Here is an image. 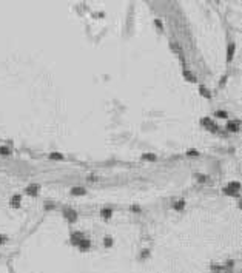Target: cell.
<instances>
[{
    "label": "cell",
    "mask_w": 242,
    "mask_h": 273,
    "mask_svg": "<svg viewBox=\"0 0 242 273\" xmlns=\"http://www.w3.org/2000/svg\"><path fill=\"white\" fill-rule=\"evenodd\" d=\"M233 53H234V43H230L228 45V50H227V59L228 60L233 59Z\"/></svg>",
    "instance_id": "obj_9"
},
{
    "label": "cell",
    "mask_w": 242,
    "mask_h": 273,
    "mask_svg": "<svg viewBox=\"0 0 242 273\" xmlns=\"http://www.w3.org/2000/svg\"><path fill=\"white\" fill-rule=\"evenodd\" d=\"M71 194H74V196L85 194V188H82V187H74V188L71 190Z\"/></svg>",
    "instance_id": "obj_8"
},
{
    "label": "cell",
    "mask_w": 242,
    "mask_h": 273,
    "mask_svg": "<svg viewBox=\"0 0 242 273\" xmlns=\"http://www.w3.org/2000/svg\"><path fill=\"white\" fill-rule=\"evenodd\" d=\"M63 213H65V218H68L70 222H74V221L77 219V213H76L74 210H71V208H70V210H65Z\"/></svg>",
    "instance_id": "obj_2"
},
{
    "label": "cell",
    "mask_w": 242,
    "mask_h": 273,
    "mask_svg": "<svg viewBox=\"0 0 242 273\" xmlns=\"http://www.w3.org/2000/svg\"><path fill=\"white\" fill-rule=\"evenodd\" d=\"M26 193L28 194H32V196H36L39 193V185H29L28 188H26Z\"/></svg>",
    "instance_id": "obj_7"
},
{
    "label": "cell",
    "mask_w": 242,
    "mask_h": 273,
    "mask_svg": "<svg viewBox=\"0 0 242 273\" xmlns=\"http://www.w3.org/2000/svg\"><path fill=\"white\" fill-rule=\"evenodd\" d=\"M184 77H187V80L188 82H196V76H194V74H191L190 71H184Z\"/></svg>",
    "instance_id": "obj_10"
},
{
    "label": "cell",
    "mask_w": 242,
    "mask_h": 273,
    "mask_svg": "<svg viewBox=\"0 0 242 273\" xmlns=\"http://www.w3.org/2000/svg\"><path fill=\"white\" fill-rule=\"evenodd\" d=\"M82 239H83V233H82V231H74V233L71 235V242L73 244H79Z\"/></svg>",
    "instance_id": "obj_3"
},
{
    "label": "cell",
    "mask_w": 242,
    "mask_h": 273,
    "mask_svg": "<svg viewBox=\"0 0 242 273\" xmlns=\"http://www.w3.org/2000/svg\"><path fill=\"white\" fill-rule=\"evenodd\" d=\"M100 216H102L103 219H110V218L113 216V210L111 208H102V210H100Z\"/></svg>",
    "instance_id": "obj_6"
},
{
    "label": "cell",
    "mask_w": 242,
    "mask_h": 273,
    "mask_svg": "<svg viewBox=\"0 0 242 273\" xmlns=\"http://www.w3.org/2000/svg\"><path fill=\"white\" fill-rule=\"evenodd\" d=\"M77 245H79V249L82 250V251H86V250L91 247V242H90V239H85V238H83V239L80 241Z\"/></svg>",
    "instance_id": "obj_4"
},
{
    "label": "cell",
    "mask_w": 242,
    "mask_h": 273,
    "mask_svg": "<svg viewBox=\"0 0 242 273\" xmlns=\"http://www.w3.org/2000/svg\"><path fill=\"white\" fill-rule=\"evenodd\" d=\"M197 181H199V182H205V181H207V176L199 174V176H197Z\"/></svg>",
    "instance_id": "obj_21"
},
{
    "label": "cell",
    "mask_w": 242,
    "mask_h": 273,
    "mask_svg": "<svg viewBox=\"0 0 242 273\" xmlns=\"http://www.w3.org/2000/svg\"><path fill=\"white\" fill-rule=\"evenodd\" d=\"M50 158H51V159H63V156H62V154H59V153H51V154H50Z\"/></svg>",
    "instance_id": "obj_18"
},
{
    "label": "cell",
    "mask_w": 242,
    "mask_h": 273,
    "mask_svg": "<svg viewBox=\"0 0 242 273\" xmlns=\"http://www.w3.org/2000/svg\"><path fill=\"white\" fill-rule=\"evenodd\" d=\"M224 193H225V194H231V196H238V194H239V192H233V190H230L228 187L224 188Z\"/></svg>",
    "instance_id": "obj_16"
},
{
    "label": "cell",
    "mask_w": 242,
    "mask_h": 273,
    "mask_svg": "<svg viewBox=\"0 0 242 273\" xmlns=\"http://www.w3.org/2000/svg\"><path fill=\"white\" fill-rule=\"evenodd\" d=\"M227 130H228V131H233V133L239 131V122L238 120H230L227 124Z\"/></svg>",
    "instance_id": "obj_1"
},
{
    "label": "cell",
    "mask_w": 242,
    "mask_h": 273,
    "mask_svg": "<svg viewBox=\"0 0 242 273\" xmlns=\"http://www.w3.org/2000/svg\"><path fill=\"white\" fill-rule=\"evenodd\" d=\"M187 154H188V156H197L199 153L196 151V150H188V153H187Z\"/></svg>",
    "instance_id": "obj_20"
},
{
    "label": "cell",
    "mask_w": 242,
    "mask_h": 273,
    "mask_svg": "<svg viewBox=\"0 0 242 273\" xmlns=\"http://www.w3.org/2000/svg\"><path fill=\"white\" fill-rule=\"evenodd\" d=\"M0 154H2V156H9L11 154V150L6 147V145H2V147H0Z\"/></svg>",
    "instance_id": "obj_12"
},
{
    "label": "cell",
    "mask_w": 242,
    "mask_h": 273,
    "mask_svg": "<svg viewBox=\"0 0 242 273\" xmlns=\"http://www.w3.org/2000/svg\"><path fill=\"white\" fill-rule=\"evenodd\" d=\"M142 159H145V161H151V162H154L157 159V156L156 154H151V153H146V154H142Z\"/></svg>",
    "instance_id": "obj_11"
},
{
    "label": "cell",
    "mask_w": 242,
    "mask_h": 273,
    "mask_svg": "<svg viewBox=\"0 0 242 273\" xmlns=\"http://www.w3.org/2000/svg\"><path fill=\"white\" fill-rule=\"evenodd\" d=\"M103 245H105V247H111V245H113V239H111L110 236L103 239Z\"/></svg>",
    "instance_id": "obj_17"
},
{
    "label": "cell",
    "mask_w": 242,
    "mask_h": 273,
    "mask_svg": "<svg viewBox=\"0 0 242 273\" xmlns=\"http://www.w3.org/2000/svg\"><path fill=\"white\" fill-rule=\"evenodd\" d=\"M154 23H156V25L159 26V28H160V30H164V26H162V22H160V20H159V19H156V20H154Z\"/></svg>",
    "instance_id": "obj_22"
},
{
    "label": "cell",
    "mask_w": 242,
    "mask_h": 273,
    "mask_svg": "<svg viewBox=\"0 0 242 273\" xmlns=\"http://www.w3.org/2000/svg\"><path fill=\"white\" fill-rule=\"evenodd\" d=\"M2 242H5V238H3L2 235H0V244H2Z\"/></svg>",
    "instance_id": "obj_23"
},
{
    "label": "cell",
    "mask_w": 242,
    "mask_h": 273,
    "mask_svg": "<svg viewBox=\"0 0 242 273\" xmlns=\"http://www.w3.org/2000/svg\"><path fill=\"white\" fill-rule=\"evenodd\" d=\"M184 205H185V202H184L182 199H180V201H177L176 204H174V210H177V211H179V210H182V208H184Z\"/></svg>",
    "instance_id": "obj_15"
},
{
    "label": "cell",
    "mask_w": 242,
    "mask_h": 273,
    "mask_svg": "<svg viewBox=\"0 0 242 273\" xmlns=\"http://www.w3.org/2000/svg\"><path fill=\"white\" fill-rule=\"evenodd\" d=\"M199 91H200V94H202V96H205L207 99H210V97H211V94L208 93V90H207L205 86H200V88H199Z\"/></svg>",
    "instance_id": "obj_14"
},
{
    "label": "cell",
    "mask_w": 242,
    "mask_h": 273,
    "mask_svg": "<svg viewBox=\"0 0 242 273\" xmlns=\"http://www.w3.org/2000/svg\"><path fill=\"white\" fill-rule=\"evenodd\" d=\"M20 202H22V196L20 194H14L11 197V205L14 207V208H19L20 207Z\"/></svg>",
    "instance_id": "obj_5"
},
{
    "label": "cell",
    "mask_w": 242,
    "mask_h": 273,
    "mask_svg": "<svg viewBox=\"0 0 242 273\" xmlns=\"http://www.w3.org/2000/svg\"><path fill=\"white\" fill-rule=\"evenodd\" d=\"M214 116H218V117H222V119H224V117H227L228 114H227L225 111H216V113H214Z\"/></svg>",
    "instance_id": "obj_19"
},
{
    "label": "cell",
    "mask_w": 242,
    "mask_h": 273,
    "mask_svg": "<svg viewBox=\"0 0 242 273\" xmlns=\"http://www.w3.org/2000/svg\"><path fill=\"white\" fill-rule=\"evenodd\" d=\"M228 188L233 190V192H238V190H241V184H239V182H230Z\"/></svg>",
    "instance_id": "obj_13"
}]
</instances>
